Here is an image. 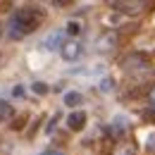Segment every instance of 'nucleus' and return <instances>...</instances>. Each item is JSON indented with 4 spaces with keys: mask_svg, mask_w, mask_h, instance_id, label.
Returning <instances> with one entry per match:
<instances>
[{
    "mask_svg": "<svg viewBox=\"0 0 155 155\" xmlns=\"http://www.w3.org/2000/svg\"><path fill=\"white\" fill-rule=\"evenodd\" d=\"M43 21V12H41L36 5H26V7H19L15 10L12 19L7 24V38L10 41H19L29 34H34Z\"/></svg>",
    "mask_w": 155,
    "mask_h": 155,
    "instance_id": "1",
    "label": "nucleus"
},
{
    "mask_svg": "<svg viewBox=\"0 0 155 155\" xmlns=\"http://www.w3.org/2000/svg\"><path fill=\"white\" fill-rule=\"evenodd\" d=\"M122 67L124 69H146V67H150V60L143 53H131L122 60Z\"/></svg>",
    "mask_w": 155,
    "mask_h": 155,
    "instance_id": "2",
    "label": "nucleus"
},
{
    "mask_svg": "<svg viewBox=\"0 0 155 155\" xmlns=\"http://www.w3.org/2000/svg\"><path fill=\"white\" fill-rule=\"evenodd\" d=\"M60 53H62V58L67 60V62H74V60L81 58V45H79L77 41H67V43L60 48Z\"/></svg>",
    "mask_w": 155,
    "mask_h": 155,
    "instance_id": "3",
    "label": "nucleus"
},
{
    "mask_svg": "<svg viewBox=\"0 0 155 155\" xmlns=\"http://www.w3.org/2000/svg\"><path fill=\"white\" fill-rule=\"evenodd\" d=\"M86 122H88V117H86L84 110H74L72 115L67 117V127H69L72 131H81V129L86 127Z\"/></svg>",
    "mask_w": 155,
    "mask_h": 155,
    "instance_id": "4",
    "label": "nucleus"
},
{
    "mask_svg": "<svg viewBox=\"0 0 155 155\" xmlns=\"http://www.w3.org/2000/svg\"><path fill=\"white\" fill-rule=\"evenodd\" d=\"M62 45H64V34L62 31H53L48 38L43 41V48L45 50H60Z\"/></svg>",
    "mask_w": 155,
    "mask_h": 155,
    "instance_id": "5",
    "label": "nucleus"
},
{
    "mask_svg": "<svg viewBox=\"0 0 155 155\" xmlns=\"http://www.w3.org/2000/svg\"><path fill=\"white\" fill-rule=\"evenodd\" d=\"M112 7H117L119 12H127V15H134L143 7V2H112Z\"/></svg>",
    "mask_w": 155,
    "mask_h": 155,
    "instance_id": "6",
    "label": "nucleus"
},
{
    "mask_svg": "<svg viewBox=\"0 0 155 155\" xmlns=\"http://www.w3.org/2000/svg\"><path fill=\"white\" fill-rule=\"evenodd\" d=\"M84 103V96L77 93V91H69V93H64V105H69V107H77Z\"/></svg>",
    "mask_w": 155,
    "mask_h": 155,
    "instance_id": "7",
    "label": "nucleus"
},
{
    "mask_svg": "<svg viewBox=\"0 0 155 155\" xmlns=\"http://www.w3.org/2000/svg\"><path fill=\"white\" fill-rule=\"evenodd\" d=\"M15 115V110H12V105L7 103V100H0V124H5L10 117Z\"/></svg>",
    "mask_w": 155,
    "mask_h": 155,
    "instance_id": "8",
    "label": "nucleus"
},
{
    "mask_svg": "<svg viewBox=\"0 0 155 155\" xmlns=\"http://www.w3.org/2000/svg\"><path fill=\"white\" fill-rule=\"evenodd\" d=\"M31 91H34L36 96H45V93H48V84H43V81H34V84H31Z\"/></svg>",
    "mask_w": 155,
    "mask_h": 155,
    "instance_id": "9",
    "label": "nucleus"
},
{
    "mask_svg": "<svg viewBox=\"0 0 155 155\" xmlns=\"http://www.w3.org/2000/svg\"><path fill=\"white\" fill-rule=\"evenodd\" d=\"M26 119H29V115L15 117V122H12V129H15V131H21V129H24V124H26Z\"/></svg>",
    "mask_w": 155,
    "mask_h": 155,
    "instance_id": "10",
    "label": "nucleus"
},
{
    "mask_svg": "<svg viewBox=\"0 0 155 155\" xmlns=\"http://www.w3.org/2000/svg\"><path fill=\"white\" fill-rule=\"evenodd\" d=\"M67 34L69 36H79L81 34V24L79 21H67Z\"/></svg>",
    "mask_w": 155,
    "mask_h": 155,
    "instance_id": "11",
    "label": "nucleus"
},
{
    "mask_svg": "<svg viewBox=\"0 0 155 155\" xmlns=\"http://www.w3.org/2000/svg\"><path fill=\"white\" fill-rule=\"evenodd\" d=\"M112 86H115V81H112V79H103V81H100V91H103V93L112 91Z\"/></svg>",
    "mask_w": 155,
    "mask_h": 155,
    "instance_id": "12",
    "label": "nucleus"
},
{
    "mask_svg": "<svg viewBox=\"0 0 155 155\" xmlns=\"http://www.w3.org/2000/svg\"><path fill=\"white\" fill-rule=\"evenodd\" d=\"M143 117H146L148 122H155V105H150V107H146V110H143Z\"/></svg>",
    "mask_w": 155,
    "mask_h": 155,
    "instance_id": "13",
    "label": "nucleus"
},
{
    "mask_svg": "<svg viewBox=\"0 0 155 155\" xmlns=\"http://www.w3.org/2000/svg\"><path fill=\"white\" fill-rule=\"evenodd\" d=\"M105 45H115V36H107V38H100V50H105Z\"/></svg>",
    "mask_w": 155,
    "mask_h": 155,
    "instance_id": "14",
    "label": "nucleus"
},
{
    "mask_svg": "<svg viewBox=\"0 0 155 155\" xmlns=\"http://www.w3.org/2000/svg\"><path fill=\"white\" fill-rule=\"evenodd\" d=\"M148 148H155V134L148 136Z\"/></svg>",
    "mask_w": 155,
    "mask_h": 155,
    "instance_id": "15",
    "label": "nucleus"
},
{
    "mask_svg": "<svg viewBox=\"0 0 155 155\" xmlns=\"http://www.w3.org/2000/svg\"><path fill=\"white\" fill-rule=\"evenodd\" d=\"M148 96H150V105H155V88H150V91H148Z\"/></svg>",
    "mask_w": 155,
    "mask_h": 155,
    "instance_id": "16",
    "label": "nucleus"
},
{
    "mask_svg": "<svg viewBox=\"0 0 155 155\" xmlns=\"http://www.w3.org/2000/svg\"><path fill=\"white\" fill-rule=\"evenodd\" d=\"M41 155H62L60 150H45V153H41Z\"/></svg>",
    "mask_w": 155,
    "mask_h": 155,
    "instance_id": "17",
    "label": "nucleus"
},
{
    "mask_svg": "<svg viewBox=\"0 0 155 155\" xmlns=\"http://www.w3.org/2000/svg\"><path fill=\"white\" fill-rule=\"evenodd\" d=\"M0 64H2V55H0Z\"/></svg>",
    "mask_w": 155,
    "mask_h": 155,
    "instance_id": "18",
    "label": "nucleus"
}]
</instances>
